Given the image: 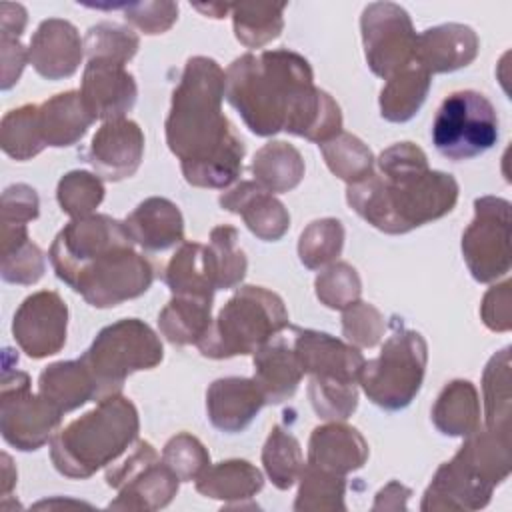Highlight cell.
Returning <instances> with one entry per match:
<instances>
[{"label": "cell", "mask_w": 512, "mask_h": 512, "mask_svg": "<svg viewBox=\"0 0 512 512\" xmlns=\"http://www.w3.org/2000/svg\"><path fill=\"white\" fill-rule=\"evenodd\" d=\"M212 300L172 296L158 314L160 334L174 346L198 344L212 324Z\"/></svg>", "instance_id": "cell-31"}, {"label": "cell", "mask_w": 512, "mask_h": 512, "mask_svg": "<svg viewBox=\"0 0 512 512\" xmlns=\"http://www.w3.org/2000/svg\"><path fill=\"white\" fill-rule=\"evenodd\" d=\"M486 428L510 438V348L490 358L482 374Z\"/></svg>", "instance_id": "cell-36"}, {"label": "cell", "mask_w": 512, "mask_h": 512, "mask_svg": "<svg viewBox=\"0 0 512 512\" xmlns=\"http://www.w3.org/2000/svg\"><path fill=\"white\" fill-rule=\"evenodd\" d=\"M144 156V134L130 118L104 122L90 140L86 160L96 176L108 182L130 178L140 168Z\"/></svg>", "instance_id": "cell-17"}, {"label": "cell", "mask_w": 512, "mask_h": 512, "mask_svg": "<svg viewBox=\"0 0 512 512\" xmlns=\"http://www.w3.org/2000/svg\"><path fill=\"white\" fill-rule=\"evenodd\" d=\"M254 182L272 194L288 192L304 178V160L298 148L288 142L274 140L264 144L252 160Z\"/></svg>", "instance_id": "cell-33"}, {"label": "cell", "mask_w": 512, "mask_h": 512, "mask_svg": "<svg viewBox=\"0 0 512 512\" xmlns=\"http://www.w3.org/2000/svg\"><path fill=\"white\" fill-rule=\"evenodd\" d=\"M410 494V488L392 480L376 494L372 510H406V500Z\"/></svg>", "instance_id": "cell-54"}, {"label": "cell", "mask_w": 512, "mask_h": 512, "mask_svg": "<svg viewBox=\"0 0 512 512\" xmlns=\"http://www.w3.org/2000/svg\"><path fill=\"white\" fill-rule=\"evenodd\" d=\"M84 56V40L76 26L62 18L40 22L28 46V62L46 80L70 78Z\"/></svg>", "instance_id": "cell-19"}, {"label": "cell", "mask_w": 512, "mask_h": 512, "mask_svg": "<svg viewBox=\"0 0 512 512\" xmlns=\"http://www.w3.org/2000/svg\"><path fill=\"white\" fill-rule=\"evenodd\" d=\"M38 392L62 414L96 400L94 380L80 358L46 366L38 378Z\"/></svg>", "instance_id": "cell-28"}, {"label": "cell", "mask_w": 512, "mask_h": 512, "mask_svg": "<svg viewBox=\"0 0 512 512\" xmlns=\"http://www.w3.org/2000/svg\"><path fill=\"white\" fill-rule=\"evenodd\" d=\"M124 224L134 244L146 252H162L184 242L182 212L168 198H146L128 214Z\"/></svg>", "instance_id": "cell-25"}, {"label": "cell", "mask_w": 512, "mask_h": 512, "mask_svg": "<svg viewBox=\"0 0 512 512\" xmlns=\"http://www.w3.org/2000/svg\"><path fill=\"white\" fill-rule=\"evenodd\" d=\"M290 330V326H288ZM254 382L264 394L266 404H280L294 396L304 376L294 352L292 334H276L252 354Z\"/></svg>", "instance_id": "cell-23"}, {"label": "cell", "mask_w": 512, "mask_h": 512, "mask_svg": "<svg viewBox=\"0 0 512 512\" xmlns=\"http://www.w3.org/2000/svg\"><path fill=\"white\" fill-rule=\"evenodd\" d=\"M0 146L4 154L18 162L30 160L46 148L38 128V104H24L4 114L0 122Z\"/></svg>", "instance_id": "cell-41"}, {"label": "cell", "mask_w": 512, "mask_h": 512, "mask_svg": "<svg viewBox=\"0 0 512 512\" xmlns=\"http://www.w3.org/2000/svg\"><path fill=\"white\" fill-rule=\"evenodd\" d=\"M512 282L506 280L492 286L480 304L482 322L494 332H506L512 328Z\"/></svg>", "instance_id": "cell-51"}, {"label": "cell", "mask_w": 512, "mask_h": 512, "mask_svg": "<svg viewBox=\"0 0 512 512\" xmlns=\"http://www.w3.org/2000/svg\"><path fill=\"white\" fill-rule=\"evenodd\" d=\"M384 330V316L368 302L358 300L342 310V334L356 348H374L382 340Z\"/></svg>", "instance_id": "cell-48"}, {"label": "cell", "mask_w": 512, "mask_h": 512, "mask_svg": "<svg viewBox=\"0 0 512 512\" xmlns=\"http://www.w3.org/2000/svg\"><path fill=\"white\" fill-rule=\"evenodd\" d=\"M96 118L82 102L80 92H60L38 104V128L42 142L52 148L76 144Z\"/></svg>", "instance_id": "cell-26"}, {"label": "cell", "mask_w": 512, "mask_h": 512, "mask_svg": "<svg viewBox=\"0 0 512 512\" xmlns=\"http://www.w3.org/2000/svg\"><path fill=\"white\" fill-rule=\"evenodd\" d=\"M300 488L294 500L296 512H336L346 510V476L304 464L298 476Z\"/></svg>", "instance_id": "cell-37"}, {"label": "cell", "mask_w": 512, "mask_h": 512, "mask_svg": "<svg viewBox=\"0 0 512 512\" xmlns=\"http://www.w3.org/2000/svg\"><path fill=\"white\" fill-rule=\"evenodd\" d=\"M318 146L330 172L346 184L360 182L374 172L372 150L354 134L340 132L338 136Z\"/></svg>", "instance_id": "cell-40"}, {"label": "cell", "mask_w": 512, "mask_h": 512, "mask_svg": "<svg viewBox=\"0 0 512 512\" xmlns=\"http://www.w3.org/2000/svg\"><path fill=\"white\" fill-rule=\"evenodd\" d=\"M452 174L430 170L424 150L398 142L382 150L376 172L348 184V206L384 234H406L452 212L458 202Z\"/></svg>", "instance_id": "cell-3"}, {"label": "cell", "mask_w": 512, "mask_h": 512, "mask_svg": "<svg viewBox=\"0 0 512 512\" xmlns=\"http://www.w3.org/2000/svg\"><path fill=\"white\" fill-rule=\"evenodd\" d=\"M478 36L466 24H440L416 36L414 62L432 74H446L468 66L478 56Z\"/></svg>", "instance_id": "cell-21"}, {"label": "cell", "mask_w": 512, "mask_h": 512, "mask_svg": "<svg viewBox=\"0 0 512 512\" xmlns=\"http://www.w3.org/2000/svg\"><path fill=\"white\" fill-rule=\"evenodd\" d=\"M56 200L64 214L70 218H84L104 200V184L100 176L86 170H72L64 174L56 188Z\"/></svg>", "instance_id": "cell-44"}, {"label": "cell", "mask_w": 512, "mask_h": 512, "mask_svg": "<svg viewBox=\"0 0 512 512\" xmlns=\"http://www.w3.org/2000/svg\"><path fill=\"white\" fill-rule=\"evenodd\" d=\"M368 454L370 450L364 436L342 422L316 426L308 440V464L340 476L362 468Z\"/></svg>", "instance_id": "cell-24"}, {"label": "cell", "mask_w": 512, "mask_h": 512, "mask_svg": "<svg viewBox=\"0 0 512 512\" xmlns=\"http://www.w3.org/2000/svg\"><path fill=\"white\" fill-rule=\"evenodd\" d=\"M226 72L216 60L194 56L174 88L166 144L184 180L198 188H228L242 172L244 142L222 112Z\"/></svg>", "instance_id": "cell-2"}, {"label": "cell", "mask_w": 512, "mask_h": 512, "mask_svg": "<svg viewBox=\"0 0 512 512\" xmlns=\"http://www.w3.org/2000/svg\"><path fill=\"white\" fill-rule=\"evenodd\" d=\"M428 362V346L420 332L404 326L402 318L392 316L390 336L380 354L364 362L358 384L368 400L384 410L406 408L422 388Z\"/></svg>", "instance_id": "cell-8"}, {"label": "cell", "mask_w": 512, "mask_h": 512, "mask_svg": "<svg viewBox=\"0 0 512 512\" xmlns=\"http://www.w3.org/2000/svg\"><path fill=\"white\" fill-rule=\"evenodd\" d=\"M106 484L118 492L110 510L152 512L166 508L180 488V478L164 464L154 446L138 440L134 450L106 470Z\"/></svg>", "instance_id": "cell-12"}, {"label": "cell", "mask_w": 512, "mask_h": 512, "mask_svg": "<svg viewBox=\"0 0 512 512\" xmlns=\"http://www.w3.org/2000/svg\"><path fill=\"white\" fill-rule=\"evenodd\" d=\"M14 484H16V470L12 468V460L8 454H2V496L4 498Z\"/></svg>", "instance_id": "cell-55"}, {"label": "cell", "mask_w": 512, "mask_h": 512, "mask_svg": "<svg viewBox=\"0 0 512 512\" xmlns=\"http://www.w3.org/2000/svg\"><path fill=\"white\" fill-rule=\"evenodd\" d=\"M262 464L266 476L278 490L292 488L304 466L302 448L296 436L278 424L272 426L262 448Z\"/></svg>", "instance_id": "cell-39"}, {"label": "cell", "mask_w": 512, "mask_h": 512, "mask_svg": "<svg viewBox=\"0 0 512 512\" xmlns=\"http://www.w3.org/2000/svg\"><path fill=\"white\" fill-rule=\"evenodd\" d=\"M262 486H264L262 472L248 460H240V458L212 464L204 470L200 478H196L198 494L212 500H222L226 502V506H234L242 500H250L262 490Z\"/></svg>", "instance_id": "cell-27"}, {"label": "cell", "mask_w": 512, "mask_h": 512, "mask_svg": "<svg viewBox=\"0 0 512 512\" xmlns=\"http://www.w3.org/2000/svg\"><path fill=\"white\" fill-rule=\"evenodd\" d=\"M78 92L90 114L104 122L126 118L138 96L136 80L126 66L106 60H88Z\"/></svg>", "instance_id": "cell-18"}, {"label": "cell", "mask_w": 512, "mask_h": 512, "mask_svg": "<svg viewBox=\"0 0 512 512\" xmlns=\"http://www.w3.org/2000/svg\"><path fill=\"white\" fill-rule=\"evenodd\" d=\"M124 18L148 36L164 34L178 18V4L174 2H124Z\"/></svg>", "instance_id": "cell-49"}, {"label": "cell", "mask_w": 512, "mask_h": 512, "mask_svg": "<svg viewBox=\"0 0 512 512\" xmlns=\"http://www.w3.org/2000/svg\"><path fill=\"white\" fill-rule=\"evenodd\" d=\"M38 194L28 184H12L2 192L0 218L2 224H20L28 226V222L38 218Z\"/></svg>", "instance_id": "cell-50"}, {"label": "cell", "mask_w": 512, "mask_h": 512, "mask_svg": "<svg viewBox=\"0 0 512 512\" xmlns=\"http://www.w3.org/2000/svg\"><path fill=\"white\" fill-rule=\"evenodd\" d=\"M432 422L444 436L466 438L480 428V400L472 382L452 380L438 394Z\"/></svg>", "instance_id": "cell-29"}, {"label": "cell", "mask_w": 512, "mask_h": 512, "mask_svg": "<svg viewBox=\"0 0 512 512\" xmlns=\"http://www.w3.org/2000/svg\"><path fill=\"white\" fill-rule=\"evenodd\" d=\"M430 84L432 76L416 62L388 78L378 100L382 118L396 124L414 118L428 96Z\"/></svg>", "instance_id": "cell-30"}, {"label": "cell", "mask_w": 512, "mask_h": 512, "mask_svg": "<svg viewBox=\"0 0 512 512\" xmlns=\"http://www.w3.org/2000/svg\"><path fill=\"white\" fill-rule=\"evenodd\" d=\"M266 404L254 378L226 376L214 380L206 390V414L210 424L226 434L248 428Z\"/></svg>", "instance_id": "cell-22"}, {"label": "cell", "mask_w": 512, "mask_h": 512, "mask_svg": "<svg viewBox=\"0 0 512 512\" xmlns=\"http://www.w3.org/2000/svg\"><path fill=\"white\" fill-rule=\"evenodd\" d=\"M218 202L224 210L238 214L248 230L264 242L280 240L290 228V214L286 206L258 182L242 180L222 192Z\"/></svg>", "instance_id": "cell-20"}, {"label": "cell", "mask_w": 512, "mask_h": 512, "mask_svg": "<svg viewBox=\"0 0 512 512\" xmlns=\"http://www.w3.org/2000/svg\"><path fill=\"white\" fill-rule=\"evenodd\" d=\"M28 16L22 4L2 2L0 4V36H12L20 38L26 28Z\"/></svg>", "instance_id": "cell-53"}, {"label": "cell", "mask_w": 512, "mask_h": 512, "mask_svg": "<svg viewBox=\"0 0 512 512\" xmlns=\"http://www.w3.org/2000/svg\"><path fill=\"white\" fill-rule=\"evenodd\" d=\"M510 468V438L478 428L466 436L454 458L436 470L420 510H480L510 476Z\"/></svg>", "instance_id": "cell-5"}, {"label": "cell", "mask_w": 512, "mask_h": 512, "mask_svg": "<svg viewBox=\"0 0 512 512\" xmlns=\"http://www.w3.org/2000/svg\"><path fill=\"white\" fill-rule=\"evenodd\" d=\"M316 298L332 310H346L360 300L362 282L354 266L348 262H334L322 270L314 280Z\"/></svg>", "instance_id": "cell-45"}, {"label": "cell", "mask_w": 512, "mask_h": 512, "mask_svg": "<svg viewBox=\"0 0 512 512\" xmlns=\"http://www.w3.org/2000/svg\"><path fill=\"white\" fill-rule=\"evenodd\" d=\"M162 278L172 296L214 300L216 288L206 266L204 244L200 242H182L166 264Z\"/></svg>", "instance_id": "cell-34"}, {"label": "cell", "mask_w": 512, "mask_h": 512, "mask_svg": "<svg viewBox=\"0 0 512 512\" xmlns=\"http://www.w3.org/2000/svg\"><path fill=\"white\" fill-rule=\"evenodd\" d=\"M204 258L216 290H228L238 286L248 268L246 254L238 248V230L222 224L212 228L210 240L204 246Z\"/></svg>", "instance_id": "cell-35"}, {"label": "cell", "mask_w": 512, "mask_h": 512, "mask_svg": "<svg viewBox=\"0 0 512 512\" xmlns=\"http://www.w3.org/2000/svg\"><path fill=\"white\" fill-rule=\"evenodd\" d=\"M0 52H2L0 88L10 90L18 82V78L28 62V48H24L20 44V38L0 36Z\"/></svg>", "instance_id": "cell-52"}, {"label": "cell", "mask_w": 512, "mask_h": 512, "mask_svg": "<svg viewBox=\"0 0 512 512\" xmlns=\"http://www.w3.org/2000/svg\"><path fill=\"white\" fill-rule=\"evenodd\" d=\"M224 98L256 136L284 130L322 144L342 132L338 102L314 86L308 60L286 48L236 58L226 70Z\"/></svg>", "instance_id": "cell-1"}, {"label": "cell", "mask_w": 512, "mask_h": 512, "mask_svg": "<svg viewBox=\"0 0 512 512\" xmlns=\"http://www.w3.org/2000/svg\"><path fill=\"white\" fill-rule=\"evenodd\" d=\"M344 246V226L336 218H320L310 222L298 240L300 262L308 270H318L336 260Z\"/></svg>", "instance_id": "cell-42"}, {"label": "cell", "mask_w": 512, "mask_h": 512, "mask_svg": "<svg viewBox=\"0 0 512 512\" xmlns=\"http://www.w3.org/2000/svg\"><path fill=\"white\" fill-rule=\"evenodd\" d=\"M498 142V114L492 102L476 90L448 94L432 122L436 152L462 162L488 152Z\"/></svg>", "instance_id": "cell-10"}, {"label": "cell", "mask_w": 512, "mask_h": 512, "mask_svg": "<svg viewBox=\"0 0 512 512\" xmlns=\"http://www.w3.org/2000/svg\"><path fill=\"white\" fill-rule=\"evenodd\" d=\"M138 36L116 22H100L90 26L84 36V52L88 60H106L126 66L138 52Z\"/></svg>", "instance_id": "cell-43"}, {"label": "cell", "mask_w": 512, "mask_h": 512, "mask_svg": "<svg viewBox=\"0 0 512 512\" xmlns=\"http://www.w3.org/2000/svg\"><path fill=\"white\" fill-rule=\"evenodd\" d=\"M162 460L180 478V482H196V478H200L210 466L208 450L188 432H178L164 444Z\"/></svg>", "instance_id": "cell-47"}, {"label": "cell", "mask_w": 512, "mask_h": 512, "mask_svg": "<svg viewBox=\"0 0 512 512\" xmlns=\"http://www.w3.org/2000/svg\"><path fill=\"white\" fill-rule=\"evenodd\" d=\"M510 202L498 196L474 200V220L462 234V258L476 282L510 272Z\"/></svg>", "instance_id": "cell-13"}, {"label": "cell", "mask_w": 512, "mask_h": 512, "mask_svg": "<svg viewBox=\"0 0 512 512\" xmlns=\"http://www.w3.org/2000/svg\"><path fill=\"white\" fill-rule=\"evenodd\" d=\"M288 326V310L276 292L240 286L196 346L202 356L214 360L254 354Z\"/></svg>", "instance_id": "cell-6"}, {"label": "cell", "mask_w": 512, "mask_h": 512, "mask_svg": "<svg viewBox=\"0 0 512 512\" xmlns=\"http://www.w3.org/2000/svg\"><path fill=\"white\" fill-rule=\"evenodd\" d=\"M194 8L204 14H210V18H224V14L230 12V4H208V6L196 4Z\"/></svg>", "instance_id": "cell-56"}, {"label": "cell", "mask_w": 512, "mask_h": 512, "mask_svg": "<svg viewBox=\"0 0 512 512\" xmlns=\"http://www.w3.org/2000/svg\"><path fill=\"white\" fill-rule=\"evenodd\" d=\"M0 274L10 284H34L42 278L46 262L42 250L30 240L28 226L2 224Z\"/></svg>", "instance_id": "cell-32"}, {"label": "cell", "mask_w": 512, "mask_h": 512, "mask_svg": "<svg viewBox=\"0 0 512 512\" xmlns=\"http://www.w3.org/2000/svg\"><path fill=\"white\" fill-rule=\"evenodd\" d=\"M368 68L388 80L414 62L416 32L408 12L394 2H372L360 16Z\"/></svg>", "instance_id": "cell-14"}, {"label": "cell", "mask_w": 512, "mask_h": 512, "mask_svg": "<svg viewBox=\"0 0 512 512\" xmlns=\"http://www.w3.org/2000/svg\"><path fill=\"white\" fill-rule=\"evenodd\" d=\"M290 334L304 374H310L316 380L358 384L366 360L356 346L310 328L290 326Z\"/></svg>", "instance_id": "cell-16"}, {"label": "cell", "mask_w": 512, "mask_h": 512, "mask_svg": "<svg viewBox=\"0 0 512 512\" xmlns=\"http://www.w3.org/2000/svg\"><path fill=\"white\" fill-rule=\"evenodd\" d=\"M54 272L94 308H112L134 300L154 280L152 264L134 250L132 240L102 248Z\"/></svg>", "instance_id": "cell-7"}, {"label": "cell", "mask_w": 512, "mask_h": 512, "mask_svg": "<svg viewBox=\"0 0 512 512\" xmlns=\"http://www.w3.org/2000/svg\"><path fill=\"white\" fill-rule=\"evenodd\" d=\"M68 306L54 290L24 298L12 320V336L20 350L34 360L58 354L66 344Z\"/></svg>", "instance_id": "cell-15"}, {"label": "cell", "mask_w": 512, "mask_h": 512, "mask_svg": "<svg viewBox=\"0 0 512 512\" xmlns=\"http://www.w3.org/2000/svg\"><path fill=\"white\" fill-rule=\"evenodd\" d=\"M308 398L318 418L342 422L350 418L358 406V384H342L310 378Z\"/></svg>", "instance_id": "cell-46"}, {"label": "cell", "mask_w": 512, "mask_h": 512, "mask_svg": "<svg viewBox=\"0 0 512 512\" xmlns=\"http://www.w3.org/2000/svg\"><path fill=\"white\" fill-rule=\"evenodd\" d=\"M62 422V412L40 392L30 390V376L4 360L0 382V432L6 444L22 452L42 448Z\"/></svg>", "instance_id": "cell-11"}, {"label": "cell", "mask_w": 512, "mask_h": 512, "mask_svg": "<svg viewBox=\"0 0 512 512\" xmlns=\"http://www.w3.org/2000/svg\"><path fill=\"white\" fill-rule=\"evenodd\" d=\"M138 410L122 394L102 398L92 410L66 424L50 440L54 468L72 480H86L114 464L138 438Z\"/></svg>", "instance_id": "cell-4"}, {"label": "cell", "mask_w": 512, "mask_h": 512, "mask_svg": "<svg viewBox=\"0 0 512 512\" xmlns=\"http://www.w3.org/2000/svg\"><path fill=\"white\" fill-rule=\"evenodd\" d=\"M286 4H230L234 36L246 48H262L276 40L284 28Z\"/></svg>", "instance_id": "cell-38"}, {"label": "cell", "mask_w": 512, "mask_h": 512, "mask_svg": "<svg viewBox=\"0 0 512 512\" xmlns=\"http://www.w3.org/2000/svg\"><path fill=\"white\" fill-rule=\"evenodd\" d=\"M164 358L160 336L138 318L118 320L98 332L80 356L96 386V400L120 394L126 378L156 368Z\"/></svg>", "instance_id": "cell-9"}]
</instances>
